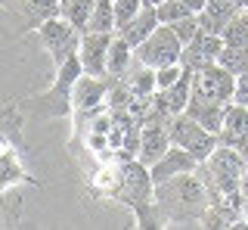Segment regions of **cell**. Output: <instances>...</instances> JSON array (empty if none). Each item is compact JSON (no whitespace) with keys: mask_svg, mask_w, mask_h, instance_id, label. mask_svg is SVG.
I'll return each instance as SVG.
<instances>
[{"mask_svg":"<svg viewBox=\"0 0 248 230\" xmlns=\"http://www.w3.org/2000/svg\"><path fill=\"white\" fill-rule=\"evenodd\" d=\"M155 13H158L161 25H174V22H180L186 16H192V10L183 3V0H165V3L155 6Z\"/></svg>","mask_w":248,"mask_h":230,"instance_id":"obj_26","label":"cell"},{"mask_svg":"<svg viewBox=\"0 0 248 230\" xmlns=\"http://www.w3.org/2000/svg\"><path fill=\"white\" fill-rule=\"evenodd\" d=\"M93 6H96V0H59V16H65L78 32H87V22L93 16Z\"/></svg>","mask_w":248,"mask_h":230,"instance_id":"obj_22","label":"cell"},{"mask_svg":"<svg viewBox=\"0 0 248 230\" xmlns=\"http://www.w3.org/2000/svg\"><path fill=\"white\" fill-rule=\"evenodd\" d=\"M223 68H230L232 75H245L248 72V47H236V44H227L217 59Z\"/></svg>","mask_w":248,"mask_h":230,"instance_id":"obj_24","label":"cell"},{"mask_svg":"<svg viewBox=\"0 0 248 230\" xmlns=\"http://www.w3.org/2000/svg\"><path fill=\"white\" fill-rule=\"evenodd\" d=\"M220 143L227 147H236L248 156V106H239V103H230L227 106V115H223V128H220Z\"/></svg>","mask_w":248,"mask_h":230,"instance_id":"obj_12","label":"cell"},{"mask_svg":"<svg viewBox=\"0 0 248 230\" xmlns=\"http://www.w3.org/2000/svg\"><path fill=\"white\" fill-rule=\"evenodd\" d=\"M232 97H236V75L230 68H223L220 63L199 68L192 75V99H208V103L230 106Z\"/></svg>","mask_w":248,"mask_h":230,"instance_id":"obj_7","label":"cell"},{"mask_svg":"<svg viewBox=\"0 0 248 230\" xmlns=\"http://www.w3.org/2000/svg\"><path fill=\"white\" fill-rule=\"evenodd\" d=\"M84 75L81 56H68L65 63L56 68V78L53 84L44 90V94L31 97V106H34V118H59V115H75V103H72V90L75 81Z\"/></svg>","mask_w":248,"mask_h":230,"instance_id":"obj_3","label":"cell"},{"mask_svg":"<svg viewBox=\"0 0 248 230\" xmlns=\"http://www.w3.org/2000/svg\"><path fill=\"white\" fill-rule=\"evenodd\" d=\"M143 6H146L143 0H115V32L127 25V22L134 19Z\"/></svg>","mask_w":248,"mask_h":230,"instance_id":"obj_27","label":"cell"},{"mask_svg":"<svg viewBox=\"0 0 248 230\" xmlns=\"http://www.w3.org/2000/svg\"><path fill=\"white\" fill-rule=\"evenodd\" d=\"M155 205L165 218V227H202V214L211 205V193L199 171H183L155 183Z\"/></svg>","mask_w":248,"mask_h":230,"instance_id":"obj_1","label":"cell"},{"mask_svg":"<svg viewBox=\"0 0 248 230\" xmlns=\"http://www.w3.org/2000/svg\"><path fill=\"white\" fill-rule=\"evenodd\" d=\"M232 103L248 106V72L245 75H236V97H232Z\"/></svg>","mask_w":248,"mask_h":230,"instance_id":"obj_30","label":"cell"},{"mask_svg":"<svg viewBox=\"0 0 248 230\" xmlns=\"http://www.w3.org/2000/svg\"><path fill=\"white\" fill-rule=\"evenodd\" d=\"M53 3H56V6H59V0H53Z\"/></svg>","mask_w":248,"mask_h":230,"instance_id":"obj_34","label":"cell"},{"mask_svg":"<svg viewBox=\"0 0 248 230\" xmlns=\"http://www.w3.org/2000/svg\"><path fill=\"white\" fill-rule=\"evenodd\" d=\"M186 115H192V118H196L202 128H208V131L220 134L223 115H227V106L208 103V99H189V106H186Z\"/></svg>","mask_w":248,"mask_h":230,"instance_id":"obj_20","label":"cell"},{"mask_svg":"<svg viewBox=\"0 0 248 230\" xmlns=\"http://www.w3.org/2000/svg\"><path fill=\"white\" fill-rule=\"evenodd\" d=\"M183 3L189 6L192 13H202V10H205V3H208V0H183Z\"/></svg>","mask_w":248,"mask_h":230,"instance_id":"obj_31","label":"cell"},{"mask_svg":"<svg viewBox=\"0 0 248 230\" xmlns=\"http://www.w3.org/2000/svg\"><path fill=\"white\" fill-rule=\"evenodd\" d=\"M196 171H199V178L205 181L208 193H211V202H214V199H220V196H227V193L242 187V181L248 174V156L236 147L220 143L205 162H199Z\"/></svg>","mask_w":248,"mask_h":230,"instance_id":"obj_2","label":"cell"},{"mask_svg":"<svg viewBox=\"0 0 248 230\" xmlns=\"http://www.w3.org/2000/svg\"><path fill=\"white\" fill-rule=\"evenodd\" d=\"M19 152L22 149H16V147H3V149H0V193H10L16 183H37L25 171Z\"/></svg>","mask_w":248,"mask_h":230,"instance_id":"obj_16","label":"cell"},{"mask_svg":"<svg viewBox=\"0 0 248 230\" xmlns=\"http://www.w3.org/2000/svg\"><path fill=\"white\" fill-rule=\"evenodd\" d=\"M108 84L112 78L108 75H87L84 72L81 78L75 81L72 90V103H75V115H96L106 109V99H108Z\"/></svg>","mask_w":248,"mask_h":230,"instance_id":"obj_8","label":"cell"},{"mask_svg":"<svg viewBox=\"0 0 248 230\" xmlns=\"http://www.w3.org/2000/svg\"><path fill=\"white\" fill-rule=\"evenodd\" d=\"M223 47H227V41H223L220 34H205V32H199V34L183 47L180 66H183V68H189V72L208 68V66H214L217 59H220Z\"/></svg>","mask_w":248,"mask_h":230,"instance_id":"obj_9","label":"cell"},{"mask_svg":"<svg viewBox=\"0 0 248 230\" xmlns=\"http://www.w3.org/2000/svg\"><path fill=\"white\" fill-rule=\"evenodd\" d=\"M158 25H161V19H158V13H155V6H143V10H140V13H137V16L130 19L124 28H118L115 34H121L124 41L130 44V47H140V44H143V41H146V37H149Z\"/></svg>","mask_w":248,"mask_h":230,"instance_id":"obj_17","label":"cell"},{"mask_svg":"<svg viewBox=\"0 0 248 230\" xmlns=\"http://www.w3.org/2000/svg\"><path fill=\"white\" fill-rule=\"evenodd\" d=\"M146 6H158V3H165V0H143Z\"/></svg>","mask_w":248,"mask_h":230,"instance_id":"obj_32","label":"cell"},{"mask_svg":"<svg viewBox=\"0 0 248 230\" xmlns=\"http://www.w3.org/2000/svg\"><path fill=\"white\" fill-rule=\"evenodd\" d=\"M236 6L239 10H248V0H236Z\"/></svg>","mask_w":248,"mask_h":230,"instance_id":"obj_33","label":"cell"},{"mask_svg":"<svg viewBox=\"0 0 248 230\" xmlns=\"http://www.w3.org/2000/svg\"><path fill=\"white\" fill-rule=\"evenodd\" d=\"M87 32H108V34H115V0H96L93 16L87 22Z\"/></svg>","mask_w":248,"mask_h":230,"instance_id":"obj_23","label":"cell"},{"mask_svg":"<svg viewBox=\"0 0 248 230\" xmlns=\"http://www.w3.org/2000/svg\"><path fill=\"white\" fill-rule=\"evenodd\" d=\"M192 75H196V72L183 68V75H180V81H177V84L161 87V90H155V94H152V106L158 112H165L168 118L186 112V106H189V99H192Z\"/></svg>","mask_w":248,"mask_h":230,"instance_id":"obj_11","label":"cell"},{"mask_svg":"<svg viewBox=\"0 0 248 230\" xmlns=\"http://www.w3.org/2000/svg\"><path fill=\"white\" fill-rule=\"evenodd\" d=\"M196 168H199V159L192 156L189 149H183V147H170L165 156L158 159V162L149 165V171H152V181H155V183H161V181L174 178V174L196 171Z\"/></svg>","mask_w":248,"mask_h":230,"instance_id":"obj_13","label":"cell"},{"mask_svg":"<svg viewBox=\"0 0 248 230\" xmlns=\"http://www.w3.org/2000/svg\"><path fill=\"white\" fill-rule=\"evenodd\" d=\"M22 10H25V16H28V22H31V28H37L44 19L56 16L59 6L53 3V0H22Z\"/></svg>","mask_w":248,"mask_h":230,"instance_id":"obj_25","label":"cell"},{"mask_svg":"<svg viewBox=\"0 0 248 230\" xmlns=\"http://www.w3.org/2000/svg\"><path fill=\"white\" fill-rule=\"evenodd\" d=\"M112 37L108 32H84L81 34V47H78V56H81V66L87 75H106V63H108V47H112Z\"/></svg>","mask_w":248,"mask_h":230,"instance_id":"obj_10","label":"cell"},{"mask_svg":"<svg viewBox=\"0 0 248 230\" xmlns=\"http://www.w3.org/2000/svg\"><path fill=\"white\" fill-rule=\"evenodd\" d=\"M180 75H183V66H180V63L165 66V68H155V84H158V90H161V87H170V84L180 81Z\"/></svg>","mask_w":248,"mask_h":230,"instance_id":"obj_29","label":"cell"},{"mask_svg":"<svg viewBox=\"0 0 248 230\" xmlns=\"http://www.w3.org/2000/svg\"><path fill=\"white\" fill-rule=\"evenodd\" d=\"M170 28H174V34L180 37V41H183V47H186V44H189L192 37H196V34L202 32V25H199V13H192V16H186V19H180V22H174Z\"/></svg>","mask_w":248,"mask_h":230,"instance_id":"obj_28","label":"cell"},{"mask_svg":"<svg viewBox=\"0 0 248 230\" xmlns=\"http://www.w3.org/2000/svg\"><path fill=\"white\" fill-rule=\"evenodd\" d=\"M37 37H41V44H44V50L53 56V66H62L68 56H75L78 47H81V32L68 22L65 16H50V19H44L41 25L34 28Z\"/></svg>","mask_w":248,"mask_h":230,"instance_id":"obj_5","label":"cell"},{"mask_svg":"<svg viewBox=\"0 0 248 230\" xmlns=\"http://www.w3.org/2000/svg\"><path fill=\"white\" fill-rule=\"evenodd\" d=\"M121 162H99L96 171L90 174V190L96 196H106V199H118L121 193Z\"/></svg>","mask_w":248,"mask_h":230,"instance_id":"obj_18","label":"cell"},{"mask_svg":"<svg viewBox=\"0 0 248 230\" xmlns=\"http://www.w3.org/2000/svg\"><path fill=\"white\" fill-rule=\"evenodd\" d=\"M168 134H170V143H174V147L189 149L199 162H205V159L220 147V137L214 131H208V128H202L199 121L192 118V115H186V112L174 115V118L168 121Z\"/></svg>","mask_w":248,"mask_h":230,"instance_id":"obj_4","label":"cell"},{"mask_svg":"<svg viewBox=\"0 0 248 230\" xmlns=\"http://www.w3.org/2000/svg\"><path fill=\"white\" fill-rule=\"evenodd\" d=\"M170 147L174 143H170L168 125H143V134H140V162L155 165Z\"/></svg>","mask_w":248,"mask_h":230,"instance_id":"obj_15","label":"cell"},{"mask_svg":"<svg viewBox=\"0 0 248 230\" xmlns=\"http://www.w3.org/2000/svg\"><path fill=\"white\" fill-rule=\"evenodd\" d=\"M134 56H137V63H143L149 68H165V66L180 63L183 41L174 34L170 25H158L143 44H140V47H134Z\"/></svg>","mask_w":248,"mask_h":230,"instance_id":"obj_6","label":"cell"},{"mask_svg":"<svg viewBox=\"0 0 248 230\" xmlns=\"http://www.w3.org/2000/svg\"><path fill=\"white\" fill-rule=\"evenodd\" d=\"M22 128H25V115H22L19 103L3 106V109H0V149H3V147L25 149V140H22Z\"/></svg>","mask_w":248,"mask_h":230,"instance_id":"obj_19","label":"cell"},{"mask_svg":"<svg viewBox=\"0 0 248 230\" xmlns=\"http://www.w3.org/2000/svg\"><path fill=\"white\" fill-rule=\"evenodd\" d=\"M134 47H130L127 41H124L121 34L112 37V47H108V63H106V75H112V78H124L127 75V68L134 66Z\"/></svg>","mask_w":248,"mask_h":230,"instance_id":"obj_21","label":"cell"},{"mask_svg":"<svg viewBox=\"0 0 248 230\" xmlns=\"http://www.w3.org/2000/svg\"><path fill=\"white\" fill-rule=\"evenodd\" d=\"M239 13L242 10L236 6V0H208L205 10L199 13V25H202L205 34H220L223 37V28H227Z\"/></svg>","mask_w":248,"mask_h":230,"instance_id":"obj_14","label":"cell"}]
</instances>
